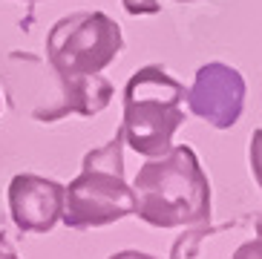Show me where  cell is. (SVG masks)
I'll return each mask as SVG.
<instances>
[{
	"mask_svg": "<svg viewBox=\"0 0 262 259\" xmlns=\"http://www.w3.org/2000/svg\"><path fill=\"white\" fill-rule=\"evenodd\" d=\"M136 216L153 228H190L210 222V179L193 147L176 144L141 164L133 182Z\"/></svg>",
	"mask_w": 262,
	"mask_h": 259,
	"instance_id": "obj_1",
	"label": "cell"
},
{
	"mask_svg": "<svg viewBox=\"0 0 262 259\" xmlns=\"http://www.w3.org/2000/svg\"><path fill=\"white\" fill-rule=\"evenodd\" d=\"M17 63L24 69L3 67V84L12 110L17 113H29L35 121L52 124L61 121L67 115H81V118H93L107 107L116 90L107 78L95 72V75H61L43 63L40 58L32 55H15Z\"/></svg>",
	"mask_w": 262,
	"mask_h": 259,
	"instance_id": "obj_2",
	"label": "cell"
},
{
	"mask_svg": "<svg viewBox=\"0 0 262 259\" xmlns=\"http://www.w3.org/2000/svg\"><path fill=\"white\" fill-rule=\"evenodd\" d=\"M124 130L113 141L84 156L81 173L63 184L61 222L72 230L104 228L124 216H136V190L124 179Z\"/></svg>",
	"mask_w": 262,
	"mask_h": 259,
	"instance_id": "obj_3",
	"label": "cell"
},
{
	"mask_svg": "<svg viewBox=\"0 0 262 259\" xmlns=\"http://www.w3.org/2000/svg\"><path fill=\"white\" fill-rule=\"evenodd\" d=\"M185 84L159 63L136 69L124 87V141L147 159L164 156L185 124Z\"/></svg>",
	"mask_w": 262,
	"mask_h": 259,
	"instance_id": "obj_4",
	"label": "cell"
},
{
	"mask_svg": "<svg viewBox=\"0 0 262 259\" xmlns=\"http://www.w3.org/2000/svg\"><path fill=\"white\" fill-rule=\"evenodd\" d=\"M121 49V26L104 12H72L47 35V61L61 75L104 72Z\"/></svg>",
	"mask_w": 262,
	"mask_h": 259,
	"instance_id": "obj_5",
	"label": "cell"
},
{
	"mask_svg": "<svg viewBox=\"0 0 262 259\" xmlns=\"http://www.w3.org/2000/svg\"><path fill=\"white\" fill-rule=\"evenodd\" d=\"M245 98H248V84L242 72L222 61L202 63L196 69L193 87L185 95L190 113L216 130H231L242 118Z\"/></svg>",
	"mask_w": 262,
	"mask_h": 259,
	"instance_id": "obj_6",
	"label": "cell"
},
{
	"mask_svg": "<svg viewBox=\"0 0 262 259\" xmlns=\"http://www.w3.org/2000/svg\"><path fill=\"white\" fill-rule=\"evenodd\" d=\"M9 213L24 233H49L63 213V184L35 173H17L9 182Z\"/></svg>",
	"mask_w": 262,
	"mask_h": 259,
	"instance_id": "obj_7",
	"label": "cell"
},
{
	"mask_svg": "<svg viewBox=\"0 0 262 259\" xmlns=\"http://www.w3.org/2000/svg\"><path fill=\"white\" fill-rule=\"evenodd\" d=\"M236 225H242V222H225V225H208V222H199V225H190V230L182 233V236L173 242V248H170V259H196L199 256V245L205 242V239L213 236V233H225V230L236 228Z\"/></svg>",
	"mask_w": 262,
	"mask_h": 259,
	"instance_id": "obj_8",
	"label": "cell"
},
{
	"mask_svg": "<svg viewBox=\"0 0 262 259\" xmlns=\"http://www.w3.org/2000/svg\"><path fill=\"white\" fill-rule=\"evenodd\" d=\"M248 159H251V173L262 190V130H254L251 144H248Z\"/></svg>",
	"mask_w": 262,
	"mask_h": 259,
	"instance_id": "obj_9",
	"label": "cell"
},
{
	"mask_svg": "<svg viewBox=\"0 0 262 259\" xmlns=\"http://www.w3.org/2000/svg\"><path fill=\"white\" fill-rule=\"evenodd\" d=\"M121 3L130 15H159L162 12L159 0H121Z\"/></svg>",
	"mask_w": 262,
	"mask_h": 259,
	"instance_id": "obj_10",
	"label": "cell"
},
{
	"mask_svg": "<svg viewBox=\"0 0 262 259\" xmlns=\"http://www.w3.org/2000/svg\"><path fill=\"white\" fill-rule=\"evenodd\" d=\"M233 259H262V236L251 239V242H242L233 251Z\"/></svg>",
	"mask_w": 262,
	"mask_h": 259,
	"instance_id": "obj_11",
	"label": "cell"
},
{
	"mask_svg": "<svg viewBox=\"0 0 262 259\" xmlns=\"http://www.w3.org/2000/svg\"><path fill=\"white\" fill-rule=\"evenodd\" d=\"M110 259H159V256L144 253V251H118V253H113Z\"/></svg>",
	"mask_w": 262,
	"mask_h": 259,
	"instance_id": "obj_12",
	"label": "cell"
},
{
	"mask_svg": "<svg viewBox=\"0 0 262 259\" xmlns=\"http://www.w3.org/2000/svg\"><path fill=\"white\" fill-rule=\"evenodd\" d=\"M0 259H17V253L12 248V242L6 239V233H0Z\"/></svg>",
	"mask_w": 262,
	"mask_h": 259,
	"instance_id": "obj_13",
	"label": "cell"
},
{
	"mask_svg": "<svg viewBox=\"0 0 262 259\" xmlns=\"http://www.w3.org/2000/svg\"><path fill=\"white\" fill-rule=\"evenodd\" d=\"M256 233H259V236H262V213L256 216Z\"/></svg>",
	"mask_w": 262,
	"mask_h": 259,
	"instance_id": "obj_14",
	"label": "cell"
},
{
	"mask_svg": "<svg viewBox=\"0 0 262 259\" xmlns=\"http://www.w3.org/2000/svg\"><path fill=\"white\" fill-rule=\"evenodd\" d=\"M173 3H199V0H173Z\"/></svg>",
	"mask_w": 262,
	"mask_h": 259,
	"instance_id": "obj_15",
	"label": "cell"
},
{
	"mask_svg": "<svg viewBox=\"0 0 262 259\" xmlns=\"http://www.w3.org/2000/svg\"><path fill=\"white\" fill-rule=\"evenodd\" d=\"M35 3H40V0H35Z\"/></svg>",
	"mask_w": 262,
	"mask_h": 259,
	"instance_id": "obj_16",
	"label": "cell"
}]
</instances>
